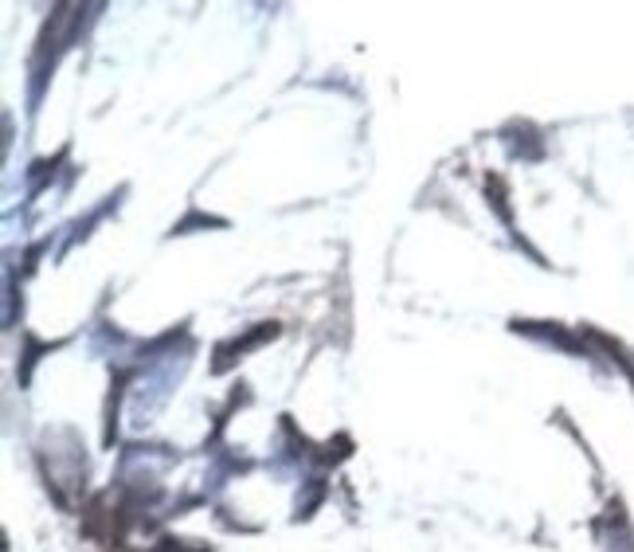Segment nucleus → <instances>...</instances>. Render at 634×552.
I'll return each mask as SVG.
<instances>
[{
    "label": "nucleus",
    "mask_w": 634,
    "mask_h": 552,
    "mask_svg": "<svg viewBox=\"0 0 634 552\" xmlns=\"http://www.w3.org/2000/svg\"><path fill=\"white\" fill-rule=\"evenodd\" d=\"M275 338H278V325H275V321H263V325L247 330V333H243V338L224 341V345L215 349L212 373H227V368H232L235 361H243V353H251V349H259L263 341H275Z\"/></svg>",
    "instance_id": "nucleus-1"
}]
</instances>
